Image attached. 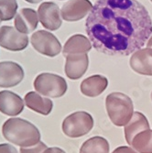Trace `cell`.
<instances>
[{
  "instance_id": "d4e9b609",
  "label": "cell",
  "mask_w": 152,
  "mask_h": 153,
  "mask_svg": "<svg viewBox=\"0 0 152 153\" xmlns=\"http://www.w3.org/2000/svg\"><path fill=\"white\" fill-rule=\"evenodd\" d=\"M43 153H66V152L60 148L53 147V148H47Z\"/></svg>"
},
{
  "instance_id": "52a82bcc",
  "label": "cell",
  "mask_w": 152,
  "mask_h": 153,
  "mask_svg": "<svg viewBox=\"0 0 152 153\" xmlns=\"http://www.w3.org/2000/svg\"><path fill=\"white\" fill-rule=\"evenodd\" d=\"M29 45V37L11 26L0 27V46L10 51H21Z\"/></svg>"
},
{
  "instance_id": "30bf717a",
  "label": "cell",
  "mask_w": 152,
  "mask_h": 153,
  "mask_svg": "<svg viewBox=\"0 0 152 153\" xmlns=\"http://www.w3.org/2000/svg\"><path fill=\"white\" fill-rule=\"evenodd\" d=\"M93 7L90 0H69L62 6L61 15L65 21H78L90 14Z\"/></svg>"
},
{
  "instance_id": "ac0fdd59",
  "label": "cell",
  "mask_w": 152,
  "mask_h": 153,
  "mask_svg": "<svg viewBox=\"0 0 152 153\" xmlns=\"http://www.w3.org/2000/svg\"><path fill=\"white\" fill-rule=\"evenodd\" d=\"M92 43L86 36L82 34H75L69 39L64 44L62 53L63 56L70 54H84L90 51Z\"/></svg>"
},
{
  "instance_id": "277c9868",
  "label": "cell",
  "mask_w": 152,
  "mask_h": 153,
  "mask_svg": "<svg viewBox=\"0 0 152 153\" xmlns=\"http://www.w3.org/2000/svg\"><path fill=\"white\" fill-rule=\"evenodd\" d=\"M34 88L38 94L50 98H59L67 92V82L60 75L43 73L39 74L33 82Z\"/></svg>"
},
{
  "instance_id": "7402d4cb",
  "label": "cell",
  "mask_w": 152,
  "mask_h": 153,
  "mask_svg": "<svg viewBox=\"0 0 152 153\" xmlns=\"http://www.w3.org/2000/svg\"><path fill=\"white\" fill-rule=\"evenodd\" d=\"M47 149V146L43 142H39L38 144L31 146V147H27V148H21L20 153H43L45 149Z\"/></svg>"
},
{
  "instance_id": "44dd1931",
  "label": "cell",
  "mask_w": 152,
  "mask_h": 153,
  "mask_svg": "<svg viewBox=\"0 0 152 153\" xmlns=\"http://www.w3.org/2000/svg\"><path fill=\"white\" fill-rule=\"evenodd\" d=\"M17 10V0H0V11L2 13L3 20L7 21L12 19L16 16Z\"/></svg>"
},
{
  "instance_id": "8fae6325",
  "label": "cell",
  "mask_w": 152,
  "mask_h": 153,
  "mask_svg": "<svg viewBox=\"0 0 152 153\" xmlns=\"http://www.w3.org/2000/svg\"><path fill=\"white\" fill-rule=\"evenodd\" d=\"M88 65L89 57L87 53L67 55L65 62V74L71 80H78L86 73Z\"/></svg>"
},
{
  "instance_id": "f1b7e54d",
  "label": "cell",
  "mask_w": 152,
  "mask_h": 153,
  "mask_svg": "<svg viewBox=\"0 0 152 153\" xmlns=\"http://www.w3.org/2000/svg\"><path fill=\"white\" fill-rule=\"evenodd\" d=\"M150 97H151V100H152V92H151V95H150Z\"/></svg>"
},
{
  "instance_id": "6da1fadb",
  "label": "cell",
  "mask_w": 152,
  "mask_h": 153,
  "mask_svg": "<svg viewBox=\"0 0 152 153\" xmlns=\"http://www.w3.org/2000/svg\"><path fill=\"white\" fill-rule=\"evenodd\" d=\"M93 48L111 56L140 50L152 34V20L137 0H97L85 21Z\"/></svg>"
},
{
  "instance_id": "ba28073f",
  "label": "cell",
  "mask_w": 152,
  "mask_h": 153,
  "mask_svg": "<svg viewBox=\"0 0 152 153\" xmlns=\"http://www.w3.org/2000/svg\"><path fill=\"white\" fill-rule=\"evenodd\" d=\"M38 16L41 25L49 30H57L62 26L61 10L53 2H44L39 5Z\"/></svg>"
},
{
  "instance_id": "e0dca14e",
  "label": "cell",
  "mask_w": 152,
  "mask_h": 153,
  "mask_svg": "<svg viewBox=\"0 0 152 153\" xmlns=\"http://www.w3.org/2000/svg\"><path fill=\"white\" fill-rule=\"evenodd\" d=\"M149 129V123L147 117L140 112H134L132 118L125 126V137L128 145L131 146L133 138L142 131Z\"/></svg>"
},
{
  "instance_id": "cb8c5ba5",
  "label": "cell",
  "mask_w": 152,
  "mask_h": 153,
  "mask_svg": "<svg viewBox=\"0 0 152 153\" xmlns=\"http://www.w3.org/2000/svg\"><path fill=\"white\" fill-rule=\"evenodd\" d=\"M112 153H137V152L130 147L121 146V147L116 148Z\"/></svg>"
},
{
  "instance_id": "8992f818",
  "label": "cell",
  "mask_w": 152,
  "mask_h": 153,
  "mask_svg": "<svg viewBox=\"0 0 152 153\" xmlns=\"http://www.w3.org/2000/svg\"><path fill=\"white\" fill-rule=\"evenodd\" d=\"M30 42L35 51L48 57H55L62 51L60 40L47 30H38L33 33Z\"/></svg>"
},
{
  "instance_id": "83f0119b",
  "label": "cell",
  "mask_w": 152,
  "mask_h": 153,
  "mask_svg": "<svg viewBox=\"0 0 152 153\" xmlns=\"http://www.w3.org/2000/svg\"><path fill=\"white\" fill-rule=\"evenodd\" d=\"M2 13H1V11H0V23H1L2 22Z\"/></svg>"
},
{
  "instance_id": "5bb4252c",
  "label": "cell",
  "mask_w": 152,
  "mask_h": 153,
  "mask_svg": "<svg viewBox=\"0 0 152 153\" xmlns=\"http://www.w3.org/2000/svg\"><path fill=\"white\" fill-rule=\"evenodd\" d=\"M39 23V16L38 13L32 8H21L19 12H17L14 24L15 29L23 34L31 33L37 29Z\"/></svg>"
},
{
  "instance_id": "f546056e",
  "label": "cell",
  "mask_w": 152,
  "mask_h": 153,
  "mask_svg": "<svg viewBox=\"0 0 152 153\" xmlns=\"http://www.w3.org/2000/svg\"><path fill=\"white\" fill-rule=\"evenodd\" d=\"M150 1H151V2H152V0H150Z\"/></svg>"
},
{
  "instance_id": "4fadbf2b",
  "label": "cell",
  "mask_w": 152,
  "mask_h": 153,
  "mask_svg": "<svg viewBox=\"0 0 152 153\" xmlns=\"http://www.w3.org/2000/svg\"><path fill=\"white\" fill-rule=\"evenodd\" d=\"M129 65L132 70L141 75L152 76V49H140L133 53Z\"/></svg>"
},
{
  "instance_id": "5b68a950",
  "label": "cell",
  "mask_w": 152,
  "mask_h": 153,
  "mask_svg": "<svg viewBox=\"0 0 152 153\" xmlns=\"http://www.w3.org/2000/svg\"><path fill=\"white\" fill-rule=\"evenodd\" d=\"M93 117L85 111L74 112L62 121V128L64 135L72 138L84 137L88 134L93 128Z\"/></svg>"
},
{
  "instance_id": "7c38bea8",
  "label": "cell",
  "mask_w": 152,
  "mask_h": 153,
  "mask_svg": "<svg viewBox=\"0 0 152 153\" xmlns=\"http://www.w3.org/2000/svg\"><path fill=\"white\" fill-rule=\"evenodd\" d=\"M24 110V101L21 97L11 91L0 92V112L9 117H17Z\"/></svg>"
},
{
  "instance_id": "d6986e66",
  "label": "cell",
  "mask_w": 152,
  "mask_h": 153,
  "mask_svg": "<svg viewBox=\"0 0 152 153\" xmlns=\"http://www.w3.org/2000/svg\"><path fill=\"white\" fill-rule=\"evenodd\" d=\"M109 143L103 137L95 136L82 143L80 153H109Z\"/></svg>"
},
{
  "instance_id": "7a4b0ae2",
  "label": "cell",
  "mask_w": 152,
  "mask_h": 153,
  "mask_svg": "<svg viewBox=\"0 0 152 153\" xmlns=\"http://www.w3.org/2000/svg\"><path fill=\"white\" fill-rule=\"evenodd\" d=\"M2 134L7 141L21 148L34 146L40 140V132L35 125L19 117L7 119L2 126Z\"/></svg>"
},
{
  "instance_id": "ffe728a7",
  "label": "cell",
  "mask_w": 152,
  "mask_h": 153,
  "mask_svg": "<svg viewBox=\"0 0 152 153\" xmlns=\"http://www.w3.org/2000/svg\"><path fill=\"white\" fill-rule=\"evenodd\" d=\"M131 146L137 153H152V130L139 133L133 138Z\"/></svg>"
},
{
  "instance_id": "9c48e42d",
  "label": "cell",
  "mask_w": 152,
  "mask_h": 153,
  "mask_svg": "<svg viewBox=\"0 0 152 153\" xmlns=\"http://www.w3.org/2000/svg\"><path fill=\"white\" fill-rule=\"evenodd\" d=\"M24 79L23 68L15 62H0V87L11 88Z\"/></svg>"
},
{
  "instance_id": "9a60e30c",
  "label": "cell",
  "mask_w": 152,
  "mask_h": 153,
  "mask_svg": "<svg viewBox=\"0 0 152 153\" xmlns=\"http://www.w3.org/2000/svg\"><path fill=\"white\" fill-rule=\"evenodd\" d=\"M24 102L30 110L43 116L50 115L53 108V103L50 98L43 97L36 92L27 93L24 97Z\"/></svg>"
},
{
  "instance_id": "3957f363",
  "label": "cell",
  "mask_w": 152,
  "mask_h": 153,
  "mask_svg": "<svg viewBox=\"0 0 152 153\" xmlns=\"http://www.w3.org/2000/svg\"><path fill=\"white\" fill-rule=\"evenodd\" d=\"M105 108L111 122L116 127H125L134 114L131 98L123 93H111L105 98Z\"/></svg>"
},
{
  "instance_id": "2e32d148",
  "label": "cell",
  "mask_w": 152,
  "mask_h": 153,
  "mask_svg": "<svg viewBox=\"0 0 152 153\" xmlns=\"http://www.w3.org/2000/svg\"><path fill=\"white\" fill-rule=\"evenodd\" d=\"M108 86V80L103 75H92L81 83L82 94L88 97H96L100 95Z\"/></svg>"
},
{
  "instance_id": "4316f807",
  "label": "cell",
  "mask_w": 152,
  "mask_h": 153,
  "mask_svg": "<svg viewBox=\"0 0 152 153\" xmlns=\"http://www.w3.org/2000/svg\"><path fill=\"white\" fill-rule=\"evenodd\" d=\"M147 46H148V48H150V49H152V36L150 37V39L148 40V42H147Z\"/></svg>"
},
{
  "instance_id": "484cf974",
  "label": "cell",
  "mask_w": 152,
  "mask_h": 153,
  "mask_svg": "<svg viewBox=\"0 0 152 153\" xmlns=\"http://www.w3.org/2000/svg\"><path fill=\"white\" fill-rule=\"evenodd\" d=\"M25 1L30 4H37V3H39L41 0H25Z\"/></svg>"
},
{
  "instance_id": "603a6c76",
  "label": "cell",
  "mask_w": 152,
  "mask_h": 153,
  "mask_svg": "<svg viewBox=\"0 0 152 153\" xmlns=\"http://www.w3.org/2000/svg\"><path fill=\"white\" fill-rule=\"evenodd\" d=\"M0 153H19V151L10 144H0Z\"/></svg>"
}]
</instances>
